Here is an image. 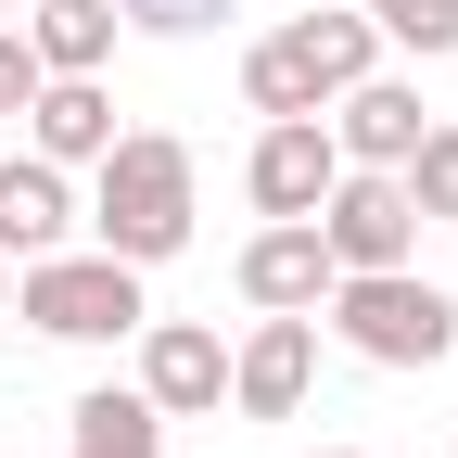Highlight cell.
Returning <instances> with one entry per match:
<instances>
[{"label":"cell","instance_id":"cell-2","mask_svg":"<svg viewBox=\"0 0 458 458\" xmlns=\"http://www.w3.org/2000/svg\"><path fill=\"white\" fill-rule=\"evenodd\" d=\"M318 318L357 344L369 369H433L445 344H458V293L420 280V255H408V267H344L331 293H318Z\"/></svg>","mask_w":458,"mask_h":458},{"label":"cell","instance_id":"cell-20","mask_svg":"<svg viewBox=\"0 0 458 458\" xmlns=\"http://www.w3.org/2000/svg\"><path fill=\"white\" fill-rule=\"evenodd\" d=\"M318 458H369V445H318Z\"/></svg>","mask_w":458,"mask_h":458},{"label":"cell","instance_id":"cell-21","mask_svg":"<svg viewBox=\"0 0 458 458\" xmlns=\"http://www.w3.org/2000/svg\"><path fill=\"white\" fill-rule=\"evenodd\" d=\"M0 13H13V0H0Z\"/></svg>","mask_w":458,"mask_h":458},{"label":"cell","instance_id":"cell-14","mask_svg":"<svg viewBox=\"0 0 458 458\" xmlns=\"http://www.w3.org/2000/svg\"><path fill=\"white\" fill-rule=\"evenodd\" d=\"M242 102H255V114H318V102H331V77L293 51V26H280V38H255V51H242Z\"/></svg>","mask_w":458,"mask_h":458},{"label":"cell","instance_id":"cell-7","mask_svg":"<svg viewBox=\"0 0 458 458\" xmlns=\"http://www.w3.org/2000/svg\"><path fill=\"white\" fill-rule=\"evenodd\" d=\"M128 344H140V394H153L165 420H204L216 394H229V344L204 318H140Z\"/></svg>","mask_w":458,"mask_h":458},{"label":"cell","instance_id":"cell-1","mask_svg":"<svg viewBox=\"0 0 458 458\" xmlns=\"http://www.w3.org/2000/svg\"><path fill=\"white\" fill-rule=\"evenodd\" d=\"M89 242L128 255V267H165L191 242V140L165 128H114V153L89 165Z\"/></svg>","mask_w":458,"mask_h":458},{"label":"cell","instance_id":"cell-9","mask_svg":"<svg viewBox=\"0 0 458 458\" xmlns=\"http://www.w3.org/2000/svg\"><path fill=\"white\" fill-rule=\"evenodd\" d=\"M229 280H242V306H306V318H318V293H331L344 267H331V242H318V216H267Z\"/></svg>","mask_w":458,"mask_h":458},{"label":"cell","instance_id":"cell-17","mask_svg":"<svg viewBox=\"0 0 458 458\" xmlns=\"http://www.w3.org/2000/svg\"><path fill=\"white\" fill-rule=\"evenodd\" d=\"M229 13H242V0H114V26H153V38H204Z\"/></svg>","mask_w":458,"mask_h":458},{"label":"cell","instance_id":"cell-5","mask_svg":"<svg viewBox=\"0 0 458 458\" xmlns=\"http://www.w3.org/2000/svg\"><path fill=\"white\" fill-rule=\"evenodd\" d=\"M318 382V318L306 306H255V344H229V408L242 420H293Z\"/></svg>","mask_w":458,"mask_h":458},{"label":"cell","instance_id":"cell-8","mask_svg":"<svg viewBox=\"0 0 458 458\" xmlns=\"http://www.w3.org/2000/svg\"><path fill=\"white\" fill-rule=\"evenodd\" d=\"M318 114H331L344 165H408V153H420V128H433V114H420V89H408V77H382V64H369V77H344Z\"/></svg>","mask_w":458,"mask_h":458},{"label":"cell","instance_id":"cell-16","mask_svg":"<svg viewBox=\"0 0 458 458\" xmlns=\"http://www.w3.org/2000/svg\"><path fill=\"white\" fill-rule=\"evenodd\" d=\"M357 13L382 38H408V51H458V0H357Z\"/></svg>","mask_w":458,"mask_h":458},{"label":"cell","instance_id":"cell-6","mask_svg":"<svg viewBox=\"0 0 458 458\" xmlns=\"http://www.w3.org/2000/svg\"><path fill=\"white\" fill-rule=\"evenodd\" d=\"M344 179V140H331V114H267L255 153H242V191L255 216H318V191Z\"/></svg>","mask_w":458,"mask_h":458},{"label":"cell","instance_id":"cell-3","mask_svg":"<svg viewBox=\"0 0 458 458\" xmlns=\"http://www.w3.org/2000/svg\"><path fill=\"white\" fill-rule=\"evenodd\" d=\"M13 318L51 331V344H128V331L153 318V293H140L128 255H102V242L77 255V242H64V255H26V267H13Z\"/></svg>","mask_w":458,"mask_h":458},{"label":"cell","instance_id":"cell-10","mask_svg":"<svg viewBox=\"0 0 458 458\" xmlns=\"http://www.w3.org/2000/svg\"><path fill=\"white\" fill-rule=\"evenodd\" d=\"M77 242V191H64V165L51 153H0V255H64Z\"/></svg>","mask_w":458,"mask_h":458},{"label":"cell","instance_id":"cell-18","mask_svg":"<svg viewBox=\"0 0 458 458\" xmlns=\"http://www.w3.org/2000/svg\"><path fill=\"white\" fill-rule=\"evenodd\" d=\"M38 77H51V64L26 51V26H0V114H26V102H38Z\"/></svg>","mask_w":458,"mask_h":458},{"label":"cell","instance_id":"cell-12","mask_svg":"<svg viewBox=\"0 0 458 458\" xmlns=\"http://www.w3.org/2000/svg\"><path fill=\"white\" fill-rule=\"evenodd\" d=\"M64 458H165V408L140 382H102L64 408Z\"/></svg>","mask_w":458,"mask_h":458},{"label":"cell","instance_id":"cell-19","mask_svg":"<svg viewBox=\"0 0 458 458\" xmlns=\"http://www.w3.org/2000/svg\"><path fill=\"white\" fill-rule=\"evenodd\" d=\"M0 318H13V255H0Z\"/></svg>","mask_w":458,"mask_h":458},{"label":"cell","instance_id":"cell-15","mask_svg":"<svg viewBox=\"0 0 458 458\" xmlns=\"http://www.w3.org/2000/svg\"><path fill=\"white\" fill-rule=\"evenodd\" d=\"M394 179H408V204H420L433 229H458V128H420V153L394 165Z\"/></svg>","mask_w":458,"mask_h":458},{"label":"cell","instance_id":"cell-13","mask_svg":"<svg viewBox=\"0 0 458 458\" xmlns=\"http://www.w3.org/2000/svg\"><path fill=\"white\" fill-rule=\"evenodd\" d=\"M26 51L51 77H102L114 64V0H38L26 13Z\"/></svg>","mask_w":458,"mask_h":458},{"label":"cell","instance_id":"cell-11","mask_svg":"<svg viewBox=\"0 0 458 458\" xmlns=\"http://www.w3.org/2000/svg\"><path fill=\"white\" fill-rule=\"evenodd\" d=\"M26 153H51V165H102V153H114V89H102V77H38V102H26Z\"/></svg>","mask_w":458,"mask_h":458},{"label":"cell","instance_id":"cell-4","mask_svg":"<svg viewBox=\"0 0 458 458\" xmlns=\"http://www.w3.org/2000/svg\"><path fill=\"white\" fill-rule=\"evenodd\" d=\"M318 242H331V267H408L420 255L408 179H394V165H344V179L318 191Z\"/></svg>","mask_w":458,"mask_h":458}]
</instances>
